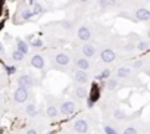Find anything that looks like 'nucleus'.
I'll return each instance as SVG.
<instances>
[{"label": "nucleus", "instance_id": "obj_1", "mask_svg": "<svg viewBox=\"0 0 150 134\" xmlns=\"http://www.w3.org/2000/svg\"><path fill=\"white\" fill-rule=\"evenodd\" d=\"M115 77L119 80V81H125V83H129V84H134L137 86V78L134 77V71L129 68L128 65H122L116 69L115 72Z\"/></svg>", "mask_w": 150, "mask_h": 134}, {"label": "nucleus", "instance_id": "obj_2", "mask_svg": "<svg viewBox=\"0 0 150 134\" xmlns=\"http://www.w3.org/2000/svg\"><path fill=\"white\" fill-rule=\"evenodd\" d=\"M16 83H18V87H22V89H27V90H31L33 87H37L38 86V80L31 75V74H21L18 78H16Z\"/></svg>", "mask_w": 150, "mask_h": 134}, {"label": "nucleus", "instance_id": "obj_3", "mask_svg": "<svg viewBox=\"0 0 150 134\" xmlns=\"http://www.w3.org/2000/svg\"><path fill=\"white\" fill-rule=\"evenodd\" d=\"M46 116L50 118V119H57L60 116L59 108H57V102L50 94L46 97Z\"/></svg>", "mask_w": 150, "mask_h": 134}, {"label": "nucleus", "instance_id": "obj_4", "mask_svg": "<svg viewBox=\"0 0 150 134\" xmlns=\"http://www.w3.org/2000/svg\"><path fill=\"white\" fill-rule=\"evenodd\" d=\"M72 130L75 134H87L90 131V121L86 116H78L72 122Z\"/></svg>", "mask_w": 150, "mask_h": 134}, {"label": "nucleus", "instance_id": "obj_5", "mask_svg": "<svg viewBox=\"0 0 150 134\" xmlns=\"http://www.w3.org/2000/svg\"><path fill=\"white\" fill-rule=\"evenodd\" d=\"M12 99L16 105H24L31 99V91L27 89H22V87H16L12 93Z\"/></svg>", "mask_w": 150, "mask_h": 134}, {"label": "nucleus", "instance_id": "obj_6", "mask_svg": "<svg viewBox=\"0 0 150 134\" xmlns=\"http://www.w3.org/2000/svg\"><path fill=\"white\" fill-rule=\"evenodd\" d=\"M52 59H53L54 66H57V68H60V69L68 68V66L72 63L71 56H69L68 53H65V52H57V53H54Z\"/></svg>", "mask_w": 150, "mask_h": 134}, {"label": "nucleus", "instance_id": "obj_7", "mask_svg": "<svg viewBox=\"0 0 150 134\" xmlns=\"http://www.w3.org/2000/svg\"><path fill=\"white\" fill-rule=\"evenodd\" d=\"M57 108H59V113L62 116H71L75 113V111H77V105H75L74 100H62L60 103H57Z\"/></svg>", "mask_w": 150, "mask_h": 134}, {"label": "nucleus", "instance_id": "obj_8", "mask_svg": "<svg viewBox=\"0 0 150 134\" xmlns=\"http://www.w3.org/2000/svg\"><path fill=\"white\" fill-rule=\"evenodd\" d=\"M72 80L75 81V84H78V86H86L88 84L90 81V75L87 71H83V69H77L75 68L74 72H72Z\"/></svg>", "mask_w": 150, "mask_h": 134}, {"label": "nucleus", "instance_id": "obj_9", "mask_svg": "<svg viewBox=\"0 0 150 134\" xmlns=\"http://www.w3.org/2000/svg\"><path fill=\"white\" fill-rule=\"evenodd\" d=\"M128 115H127V112L122 109V108H119V106H113L112 109H110V119L112 121H116V122H125V121H128Z\"/></svg>", "mask_w": 150, "mask_h": 134}, {"label": "nucleus", "instance_id": "obj_10", "mask_svg": "<svg viewBox=\"0 0 150 134\" xmlns=\"http://www.w3.org/2000/svg\"><path fill=\"white\" fill-rule=\"evenodd\" d=\"M30 65L33 66L34 69H40V71H41V69L46 68V59H44L43 55L35 53V55L31 56V59H30Z\"/></svg>", "mask_w": 150, "mask_h": 134}, {"label": "nucleus", "instance_id": "obj_11", "mask_svg": "<svg viewBox=\"0 0 150 134\" xmlns=\"http://www.w3.org/2000/svg\"><path fill=\"white\" fill-rule=\"evenodd\" d=\"M100 59H102L103 63H112V62L116 60V53H115L113 49L106 47V49H103L100 52Z\"/></svg>", "mask_w": 150, "mask_h": 134}, {"label": "nucleus", "instance_id": "obj_12", "mask_svg": "<svg viewBox=\"0 0 150 134\" xmlns=\"http://www.w3.org/2000/svg\"><path fill=\"white\" fill-rule=\"evenodd\" d=\"M74 65H75L77 69H83V71H88L90 66H91L90 60L87 57H84V56H77L74 59Z\"/></svg>", "mask_w": 150, "mask_h": 134}, {"label": "nucleus", "instance_id": "obj_13", "mask_svg": "<svg viewBox=\"0 0 150 134\" xmlns=\"http://www.w3.org/2000/svg\"><path fill=\"white\" fill-rule=\"evenodd\" d=\"M81 53L84 55V57L91 59V57H94V56L97 55V47H96L94 44H91V43H86V44L81 47Z\"/></svg>", "mask_w": 150, "mask_h": 134}, {"label": "nucleus", "instance_id": "obj_14", "mask_svg": "<svg viewBox=\"0 0 150 134\" xmlns=\"http://www.w3.org/2000/svg\"><path fill=\"white\" fill-rule=\"evenodd\" d=\"M91 31H90V28L88 27H80L78 28V31H77V37L81 40V41H84V43H88L90 40H91Z\"/></svg>", "mask_w": 150, "mask_h": 134}, {"label": "nucleus", "instance_id": "obj_15", "mask_svg": "<svg viewBox=\"0 0 150 134\" xmlns=\"http://www.w3.org/2000/svg\"><path fill=\"white\" fill-rule=\"evenodd\" d=\"M105 87L108 91H118L121 89V81L116 77H109L105 83Z\"/></svg>", "mask_w": 150, "mask_h": 134}, {"label": "nucleus", "instance_id": "obj_16", "mask_svg": "<svg viewBox=\"0 0 150 134\" xmlns=\"http://www.w3.org/2000/svg\"><path fill=\"white\" fill-rule=\"evenodd\" d=\"M24 112H25V115H27L28 118H31V119L37 118V115H38V106H37V103H34V102L27 103L25 108H24Z\"/></svg>", "mask_w": 150, "mask_h": 134}, {"label": "nucleus", "instance_id": "obj_17", "mask_svg": "<svg viewBox=\"0 0 150 134\" xmlns=\"http://www.w3.org/2000/svg\"><path fill=\"white\" fill-rule=\"evenodd\" d=\"M74 96H75V99H78V100H86L88 97L87 86H77L75 90H74Z\"/></svg>", "mask_w": 150, "mask_h": 134}, {"label": "nucleus", "instance_id": "obj_18", "mask_svg": "<svg viewBox=\"0 0 150 134\" xmlns=\"http://www.w3.org/2000/svg\"><path fill=\"white\" fill-rule=\"evenodd\" d=\"M141 133V125L140 124H128L125 125L119 134H140Z\"/></svg>", "mask_w": 150, "mask_h": 134}, {"label": "nucleus", "instance_id": "obj_19", "mask_svg": "<svg viewBox=\"0 0 150 134\" xmlns=\"http://www.w3.org/2000/svg\"><path fill=\"white\" fill-rule=\"evenodd\" d=\"M135 19L137 21H143V22H147L150 19V11L149 9H144V8H140L135 11Z\"/></svg>", "mask_w": 150, "mask_h": 134}, {"label": "nucleus", "instance_id": "obj_20", "mask_svg": "<svg viewBox=\"0 0 150 134\" xmlns=\"http://www.w3.org/2000/svg\"><path fill=\"white\" fill-rule=\"evenodd\" d=\"M19 16H21L22 21H30L34 16V13L31 12L30 8H27L25 5H22V9H19Z\"/></svg>", "mask_w": 150, "mask_h": 134}, {"label": "nucleus", "instance_id": "obj_21", "mask_svg": "<svg viewBox=\"0 0 150 134\" xmlns=\"http://www.w3.org/2000/svg\"><path fill=\"white\" fill-rule=\"evenodd\" d=\"M16 50H19V52L24 53V55H28V52H30V44H28L25 40L16 38Z\"/></svg>", "mask_w": 150, "mask_h": 134}, {"label": "nucleus", "instance_id": "obj_22", "mask_svg": "<svg viewBox=\"0 0 150 134\" xmlns=\"http://www.w3.org/2000/svg\"><path fill=\"white\" fill-rule=\"evenodd\" d=\"M129 68H131L134 72H135V71H138V72H140L141 69H144V68H146V60H144V59H135V60L129 65Z\"/></svg>", "mask_w": 150, "mask_h": 134}, {"label": "nucleus", "instance_id": "obj_23", "mask_svg": "<svg viewBox=\"0 0 150 134\" xmlns=\"http://www.w3.org/2000/svg\"><path fill=\"white\" fill-rule=\"evenodd\" d=\"M31 6H33V9H31V12L34 13V15H41V13H44V8L38 3V2H35V0H31Z\"/></svg>", "mask_w": 150, "mask_h": 134}, {"label": "nucleus", "instance_id": "obj_24", "mask_svg": "<svg viewBox=\"0 0 150 134\" xmlns=\"http://www.w3.org/2000/svg\"><path fill=\"white\" fill-rule=\"evenodd\" d=\"M103 133L105 134H119V130L115 125H112L109 122H105L103 124Z\"/></svg>", "mask_w": 150, "mask_h": 134}, {"label": "nucleus", "instance_id": "obj_25", "mask_svg": "<svg viewBox=\"0 0 150 134\" xmlns=\"http://www.w3.org/2000/svg\"><path fill=\"white\" fill-rule=\"evenodd\" d=\"M27 43H30L33 47H41L43 46V41L40 38H37L35 35H28L27 37Z\"/></svg>", "mask_w": 150, "mask_h": 134}, {"label": "nucleus", "instance_id": "obj_26", "mask_svg": "<svg viewBox=\"0 0 150 134\" xmlns=\"http://www.w3.org/2000/svg\"><path fill=\"white\" fill-rule=\"evenodd\" d=\"M149 49V41H144V40H138L135 43V50L138 52H146Z\"/></svg>", "mask_w": 150, "mask_h": 134}, {"label": "nucleus", "instance_id": "obj_27", "mask_svg": "<svg viewBox=\"0 0 150 134\" xmlns=\"http://www.w3.org/2000/svg\"><path fill=\"white\" fill-rule=\"evenodd\" d=\"M12 59H13L15 62H22V60L25 59V55H24V53H21L19 50H16V49H15V50L12 52Z\"/></svg>", "mask_w": 150, "mask_h": 134}, {"label": "nucleus", "instance_id": "obj_28", "mask_svg": "<svg viewBox=\"0 0 150 134\" xmlns=\"http://www.w3.org/2000/svg\"><path fill=\"white\" fill-rule=\"evenodd\" d=\"M124 50H125L127 53H131V52H134V50H135V43H132V41H128V43H125V44H124Z\"/></svg>", "mask_w": 150, "mask_h": 134}, {"label": "nucleus", "instance_id": "obj_29", "mask_svg": "<svg viewBox=\"0 0 150 134\" xmlns=\"http://www.w3.org/2000/svg\"><path fill=\"white\" fill-rule=\"evenodd\" d=\"M110 75H112V71H110L109 68H106V69H103V71L99 74V78H100V80H108Z\"/></svg>", "mask_w": 150, "mask_h": 134}, {"label": "nucleus", "instance_id": "obj_30", "mask_svg": "<svg viewBox=\"0 0 150 134\" xmlns=\"http://www.w3.org/2000/svg\"><path fill=\"white\" fill-rule=\"evenodd\" d=\"M25 134H38V130L35 127H28L25 130Z\"/></svg>", "mask_w": 150, "mask_h": 134}, {"label": "nucleus", "instance_id": "obj_31", "mask_svg": "<svg viewBox=\"0 0 150 134\" xmlns=\"http://www.w3.org/2000/svg\"><path fill=\"white\" fill-rule=\"evenodd\" d=\"M62 28L71 30V28H72V22H71V21H62Z\"/></svg>", "mask_w": 150, "mask_h": 134}, {"label": "nucleus", "instance_id": "obj_32", "mask_svg": "<svg viewBox=\"0 0 150 134\" xmlns=\"http://www.w3.org/2000/svg\"><path fill=\"white\" fill-rule=\"evenodd\" d=\"M109 6V3H108V0H102V2H100V8H108Z\"/></svg>", "mask_w": 150, "mask_h": 134}, {"label": "nucleus", "instance_id": "obj_33", "mask_svg": "<svg viewBox=\"0 0 150 134\" xmlns=\"http://www.w3.org/2000/svg\"><path fill=\"white\" fill-rule=\"evenodd\" d=\"M46 134H56V131H53V130H52V131H47Z\"/></svg>", "mask_w": 150, "mask_h": 134}, {"label": "nucleus", "instance_id": "obj_34", "mask_svg": "<svg viewBox=\"0 0 150 134\" xmlns=\"http://www.w3.org/2000/svg\"><path fill=\"white\" fill-rule=\"evenodd\" d=\"M0 53H3V46H2V43H0Z\"/></svg>", "mask_w": 150, "mask_h": 134}, {"label": "nucleus", "instance_id": "obj_35", "mask_svg": "<svg viewBox=\"0 0 150 134\" xmlns=\"http://www.w3.org/2000/svg\"><path fill=\"white\" fill-rule=\"evenodd\" d=\"M88 0H80V3H87Z\"/></svg>", "mask_w": 150, "mask_h": 134}, {"label": "nucleus", "instance_id": "obj_36", "mask_svg": "<svg viewBox=\"0 0 150 134\" xmlns=\"http://www.w3.org/2000/svg\"><path fill=\"white\" fill-rule=\"evenodd\" d=\"M2 100H3V97H2V93H0V105H2Z\"/></svg>", "mask_w": 150, "mask_h": 134}]
</instances>
